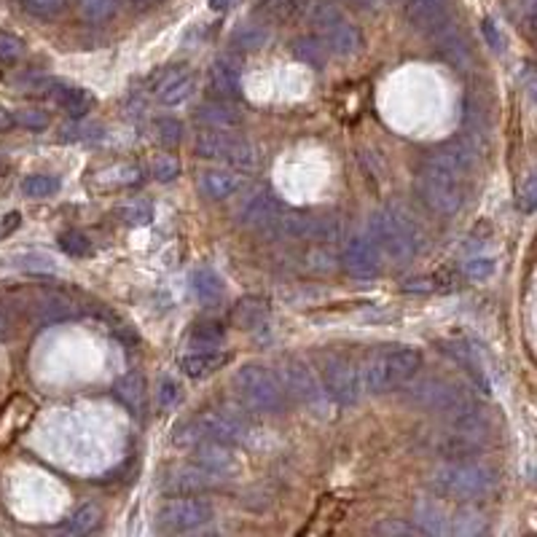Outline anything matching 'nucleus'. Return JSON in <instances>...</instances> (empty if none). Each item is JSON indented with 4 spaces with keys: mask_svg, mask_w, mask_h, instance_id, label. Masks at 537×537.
Wrapping results in <instances>:
<instances>
[{
    "mask_svg": "<svg viewBox=\"0 0 537 537\" xmlns=\"http://www.w3.org/2000/svg\"><path fill=\"white\" fill-rule=\"evenodd\" d=\"M73 3H75V11L81 13V19H86L91 24L108 22L118 11V0H73Z\"/></svg>",
    "mask_w": 537,
    "mask_h": 537,
    "instance_id": "79ce46f5",
    "label": "nucleus"
},
{
    "mask_svg": "<svg viewBox=\"0 0 537 537\" xmlns=\"http://www.w3.org/2000/svg\"><path fill=\"white\" fill-rule=\"evenodd\" d=\"M194 118L207 126V129H239L242 124V110L237 105H231L229 100H210L202 102L194 113Z\"/></svg>",
    "mask_w": 537,
    "mask_h": 537,
    "instance_id": "b1692460",
    "label": "nucleus"
},
{
    "mask_svg": "<svg viewBox=\"0 0 537 537\" xmlns=\"http://www.w3.org/2000/svg\"><path fill=\"white\" fill-rule=\"evenodd\" d=\"M441 350H444L452 360H457L463 368H468L471 377L479 382V387H481L484 393H489V382H487V377H484V368H481V363H479L473 347H468V344H463V342H444Z\"/></svg>",
    "mask_w": 537,
    "mask_h": 537,
    "instance_id": "72a5a7b5",
    "label": "nucleus"
},
{
    "mask_svg": "<svg viewBox=\"0 0 537 537\" xmlns=\"http://www.w3.org/2000/svg\"><path fill=\"white\" fill-rule=\"evenodd\" d=\"M422 368V355L411 347H395V350H379L368 358V363L360 371L363 390L371 395H385L406 382H411Z\"/></svg>",
    "mask_w": 537,
    "mask_h": 537,
    "instance_id": "7ed1b4c3",
    "label": "nucleus"
},
{
    "mask_svg": "<svg viewBox=\"0 0 537 537\" xmlns=\"http://www.w3.org/2000/svg\"><path fill=\"white\" fill-rule=\"evenodd\" d=\"M191 288H194L196 301L204 304V307H215L223 299V280L212 269H207V266H202V269L194 272Z\"/></svg>",
    "mask_w": 537,
    "mask_h": 537,
    "instance_id": "473e14b6",
    "label": "nucleus"
},
{
    "mask_svg": "<svg viewBox=\"0 0 537 537\" xmlns=\"http://www.w3.org/2000/svg\"><path fill=\"white\" fill-rule=\"evenodd\" d=\"M140 180H143V172L132 161H113L89 175V186L94 191H118V188L137 186Z\"/></svg>",
    "mask_w": 537,
    "mask_h": 537,
    "instance_id": "412c9836",
    "label": "nucleus"
},
{
    "mask_svg": "<svg viewBox=\"0 0 537 537\" xmlns=\"http://www.w3.org/2000/svg\"><path fill=\"white\" fill-rule=\"evenodd\" d=\"M299 8H301V0H264L261 3V11L266 16H274V19H288Z\"/></svg>",
    "mask_w": 537,
    "mask_h": 537,
    "instance_id": "6e6d98bb",
    "label": "nucleus"
},
{
    "mask_svg": "<svg viewBox=\"0 0 537 537\" xmlns=\"http://www.w3.org/2000/svg\"><path fill=\"white\" fill-rule=\"evenodd\" d=\"M221 479L204 468L194 465H178L164 476V492L167 495H202L212 487H218Z\"/></svg>",
    "mask_w": 537,
    "mask_h": 537,
    "instance_id": "a211bd4d",
    "label": "nucleus"
},
{
    "mask_svg": "<svg viewBox=\"0 0 537 537\" xmlns=\"http://www.w3.org/2000/svg\"><path fill=\"white\" fill-rule=\"evenodd\" d=\"M428 38L433 40L436 54H438L446 65H452V67H457V70L471 67L473 51H471V43H468V38L463 35V30L457 27L455 19H449L446 24L436 27Z\"/></svg>",
    "mask_w": 537,
    "mask_h": 537,
    "instance_id": "f3484780",
    "label": "nucleus"
},
{
    "mask_svg": "<svg viewBox=\"0 0 537 537\" xmlns=\"http://www.w3.org/2000/svg\"><path fill=\"white\" fill-rule=\"evenodd\" d=\"M339 3H344V5H350V8H377L379 5V0H339Z\"/></svg>",
    "mask_w": 537,
    "mask_h": 537,
    "instance_id": "0e129e2a",
    "label": "nucleus"
},
{
    "mask_svg": "<svg viewBox=\"0 0 537 537\" xmlns=\"http://www.w3.org/2000/svg\"><path fill=\"white\" fill-rule=\"evenodd\" d=\"M473 164H476V145L468 143L465 137H455V140H446V143L436 145L430 153H425L420 172L436 175V178L460 180L465 172L473 169Z\"/></svg>",
    "mask_w": 537,
    "mask_h": 537,
    "instance_id": "9d476101",
    "label": "nucleus"
},
{
    "mask_svg": "<svg viewBox=\"0 0 537 537\" xmlns=\"http://www.w3.org/2000/svg\"><path fill=\"white\" fill-rule=\"evenodd\" d=\"M535 199H537L535 178L530 175V178L524 180V188H522V191H519V196H516V204H519V210H522V212H535Z\"/></svg>",
    "mask_w": 537,
    "mask_h": 537,
    "instance_id": "4d7b16f0",
    "label": "nucleus"
},
{
    "mask_svg": "<svg viewBox=\"0 0 537 537\" xmlns=\"http://www.w3.org/2000/svg\"><path fill=\"white\" fill-rule=\"evenodd\" d=\"M417 522H420L422 535H449L452 514L444 508V503L425 498V500L417 503Z\"/></svg>",
    "mask_w": 537,
    "mask_h": 537,
    "instance_id": "7c9ffc66",
    "label": "nucleus"
},
{
    "mask_svg": "<svg viewBox=\"0 0 537 537\" xmlns=\"http://www.w3.org/2000/svg\"><path fill=\"white\" fill-rule=\"evenodd\" d=\"M323 387L339 406H352L363 395V379L352 360L342 355L323 358Z\"/></svg>",
    "mask_w": 537,
    "mask_h": 537,
    "instance_id": "9b49d317",
    "label": "nucleus"
},
{
    "mask_svg": "<svg viewBox=\"0 0 537 537\" xmlns=\"http://www.w3.org/2000/svg\"><path fill=\"white\" fill-rule=\"evenodd\" d=\"M229 363V355L218 350H194L180 358V371L191 379H207Z\"/></svg>",
    "mask_w": 537,
    "mask_h": 537,
    "instance_id": "cd10ccee",
    "label": "nucleus"
},
{
    "mask_svg": "<svg viewBox=\"0 0 537 537\" xmlns=\"http://www.w3.org/2000/svg\"><path fill=\"white\" fill-rule=\"evenodd\" d=\"M307 16H309L312 27H315V32H317V38H320V43L325 46L328 54L355 56V54L363 51V32L352 22H347L333 3L317 0V3L309 5Z\"/></svg>",
    "mask_w": 537,
    "mask_h": 537,
    "instance_id": "39448f33",
    "label": "nucleus"
},
{
    "mask_svg": "<svg viewBox=\"0 0 537 537\" xmlns=\"http://www.w3.org/2000/svg\"><path fill=\"white\" fill-rule=\"evenodd\" d=\"M153 134L164 148H178L180 140H183V124L172 116L153 118Z\"/></svg>",
    "mask_w": 537,
    "mask_h": 537,
    "instance_id": "37998d69",
    "label": "nucleus"
},
{
    "mask_svg": "<svg viewBox=\"0 0 537 537\" xmlns=\"http://www.w3.org/2000/svg\"><path fill=\"white\" fill-rule=\"evenodd\" d=\"M13 333H16V317L5 304H0V342H8Z\"/></svg>",
    "mask_w": 537,
    "mask_h": 537,
    "instance_id": "bf43d9fd",
    "label": "nucleus"
},
{
    "mask_svg": "<svg viewBox=\"0 0 537 537\" xmlns=\"http://www.w3.org/2000/svg\"><path fill=\"white\" fill-rule=\"evenodd\" d=\"M282 212V202L272 191H256L237 212V223L242 229H266Z\"/></svg>",
    "mask_w": 537,
    "mask_h": 537,
    "instance_id": "aec40b11",
    "label": "nucleus"
},
{
    "mask_svg": "<svg viewBox=\"0 0 537 537\" xmlns=\"http://www.w3.org/2000/svg\"><path fill=\"white\" fill-rule=\"evenodd\" d=\"M342 266L358 280H374L382 274V256L368 237H350L342 250Z\"/></svg>",
    "mask_w": 537,
    "mask_h": 537,
    "instance_id": "2eb2a0df",
    "label": "nucleus"
},
{
    "mask_svg": "<svg viewBox=\"0 0 537 537\" xmlns=\"http://www.w3.org/2000/svg\"><path fill=\"white\" fill-rule=\"evenodd\" d=\"M5 169H8V164H5V161H3V159H0V178H3V175H5Z\"/></svg>",
    "mask_w": 537,
    "mask_h": 537,
    "instance_id": "338daca9",
    "label": "nucleus"
},
{
    "mask_svg": "<svg viewBox=\"0 0 537 537\" xmlns=\"http://www.w3.org/2000/svg\"><path fill=\"white\" fill-rule=\"evenodd\" d=\"M183 401V390L175 379H161L159 382V390H156V403L161 411H172L178 403Z\"/></svg>",
    "mask_w": 537,
    "mask_h": 537,
    "instance_id": "3c124183",
    "label": "nucleus"
},
{
    "mask_svg": "<svg viewBox=\"0 0 537 537\" xmlns=\"http://www.w3.org/2000/svg\"><path fill=\"white\" fill-rule=\"evenodd\" d=\"M484 533H487V519L481 511L465 506L457 514H452L449 535H484Z\"/></svg>",
    "mask_w": 537,
    "mask_h": 537,
    "instance_id": "4c0bfd02",
    "label": "nucleus"
},
{
    "mask_svg": "<svg viewBox=\"0 0 537 537\" xmlns=\"http://www.w3.org/2000/svg\"><path fill=\"white\" fill-rule=\"evenodd\" d=\"M463 272H465L468 280L484 282V280H489L495 274V258H489V256H473V258L465 261Z\"/></svg>",
    "mask_w": 537,
    "mask_h": 537,
    "instance_id": "8fccbe9b",
    "label": "nucleus"
},
{
    "mask_svg": "<svg viewBox=\"0 0 537 537\" xmlns=\"http://www.w3.org/2000/svg\"><path fill=\"white\" fill-rule=\"evenodd\" d=\"M344 237V221L339 215H312V237L320 245H333Z\"/></svg>",
    "mask_w": 537,
    "mask_h": 537,
    "instance_id": "ea45409f",
    "label": "nucleus"
},
{
    "mask_svg": "<svg viewBox=\"0 0 537 537\" xmlns=\"http://www.w3.org/2000/svg\"><path fill=\"white\" fill-rule=\"evenodd\" d=\"M371 535H379V537H417L422 535L420 533V527H414L411 522H403V519H382L374 530H371Z\"/></svg>",
    "mask_w": 537,
    "mask_h": 537,
    "instance_id": "a18cd8bd",
    "label": "nucleus"
},
{
    "mask_svg": "<svg viewBox=\"0 0 537 537\" xmlns=\"http://www.w3.org/2000/svg\"><path fill=\"white\" fill-rule=\"evenodd\" d=\"M59 247L67 256H73V258H83V256L91 253V245H89V239L81 231H65V234H59Z\"/></svg>",
    "mask_w": 537,
    "mask_h": 537,
    "instance_id": "603ef678",
    "label": "nucleus"
},
{
    "mask_svg": "<svg viewBox=\"0 0 537 537\" xmlns=\"http://www.w3.org/2000/svg\"><path fill=\"white\" fill-rule=\"evenodd\" d=\"M32 417H35V406L30 398H24V395L11 398L8 406L0 411V449L13 444V438L30 425Z\"/></svg>",
    "mask_w": 537,
    "mask_h": 537,
    "instance_id": "5701e85b",
    "label": "nucleus"
},
{
    "mask_svg": "<svg viewBox=\"0 0 537 537\" xmlns=\"http://www.w3.org/2000/svg\"><path fill=\"white\" fill-rule=\"evenodd\" d=\"M194 151L202 159H215L226 161L237 169H250L258 164V148L239 132L234 129H207L196 134Z\"/></svg>",
    "mask_w": 537,
    "mask_h": 537,
    "instance_id": "6e6552de",
    "label": "nucleus"
},
{
    "mask_svg": "<svg viewBox=\"0 0 537 537\" xmlns=\"http://www.w3.org/2000/svg\"><path fill=\"white\" fill-rule=\"evenodd\" d=\"M8 221L5 223H0V237H5L8 231H13L16 226H19V212H11V215H5Z\"/></svg>",
    "mask_w": 537,
    "mask_h": 537,
    "instance_id": "680f3d73",
    "label": "nucleus"
},
{
    "mask_svg": "<svg viewBox=\"0 0 537 537\" xmlns=\"http://www.w3.org/2000/svg\"><path fill=\"white\" fill-rule=\"evenodd\" d=\"M24 54V40L8 30H0V62H16Z\"/></svg>",
    "mask_w": 537,
    "mask_h": 537,
    "instance_id": "864d4df0",
    "label": "nucleus"
},
{
    "mask_svg": "<svg viewBox=\"0 0 537 537\" xmlns=\"http://www.w3.org/2000/svg\"><path fill=\"white\" fill-rule=\"evenodd\" d=\"M417 194L438 215H455L463 210V202H465V191H463L460 180L436 178V175H425V172H420V178H417Z\"/></svg>",
    "mask_w": 537,
    "mask_h": 537,
    "instance_id": "ddd939ff",
    "label": "nucleus"
},
{
    "mask_svg": "<svg viewBox=\"0 0 537 537\" xmlns=\"http://www.w3.org/2000/svg\"><path fill=\"white\" fill-rule=\"evenodd\" d=\"M242 188H245V178L237 169H207L202 175V191L215 202H223L239 194Z\"/></svg>",
    "mask_w": 537,
    "mask_h": 537,
    "instance_id": "bb28decb",
    "label": "nucleus"
},
{
    "mask_svg": "<svg viewBox=\"0 0 537 537\" xmlns=\"http://www.w3.org/2000/svg\"><path fill=\"white\" fill-rule=\"evenodd\" d=\"M151 91L161 105H183L196 91V75L186 65H169L161 67L151 78Z\"/></svg>",
    "mask_w": 537,
    "mask_h": 537,
    "instance_id": "4468645a",
    "label": "nucleus"
},
{
    "mask_svg": "<svg viewBox=\"0 0 537 537\" xmlns=\"http://www.w3.org/2000/svg\"><path fill=\"white\" fill-rule=\"evenodd\" d=\"M180 444L191 441L196 444L199 438H215L223 444H245L253 433V422L245 411L237 406H221V409H207L196 420L188 422V428L180 430Z\"/></svg>",
    "mask_w": 537,
    "mask_h": 537,
    "instance_id": "0eeeda50",
    "label": "nucleus"
},
{
    "mask_svg": "<svg viewBox=\"0 0 537 537\" xmlns=\"http://www.w3.org/2000/svg\"><path fill=\"white\" fill-rule=\"evenodd\" d=\"M13 124H19L27 132H43L48 126V113L40 108H24L13 113Z\"/></svg>",
    "mask_w": 537,
    "mask_h": 537,
    "instance_id": "09e8293b",
    "label": "nucleus"
},
{
    "mask_svg": "<svg viewBox=\"0 0 537 537\" xmlns=\"http://www.w3.org/2000/svg\"><path fill=\"white\" fill-rule=\"evenodd\" d=\"M280 382H282V390L288 398H293L299 406L315 411V414H325V401H328V393L325 387L317 382V377L312 374V368L299 360V358H288L282 363V374H280Z\"/></svg>",
    "mask_w": 537,
    "mask_h": 537,
    "instance_id": "1a4fd4ad",
    "label": "nucleus"
},
{
    "mask_svg": "<svg viewBox=\"0 0 537 537\" xmlns=\"http://www.w3.org/2000/svg\"><path fill=\"white\" fill-rule=\"evenodd\" d=\"M269 320V304L258 296H245L234 304L231 309V323L242 331L261 328Z\"/></svg>",
    "mask_w": 537,
    "mask_h": 537,
    "instance_id": "2f4dec72",
    "label": "nucleus"
},
{
    "mask_svg": "<svg viewBox=\"0 0 537 537\" xmlns=\"http://www.w3.org/2000/svg\"><path fill=\"white\" fill-rule=\"evenodd\" d=\"M368 239L395 266L409 264L422 245V229L403 207H385L368 218Z\"/></svg>",
    "mask_w": 537,
    "mask_h": 537,
    "instance_id": "f257e3e1",
    "label": "nucleus"
},
{
    "mask_svg": "<svg viewBox=\"0 0 537 537\" xmlns=\"http://www.w3.org/2000/svg\"><path fill=\"white\" fill-rule=\"evenodd\" d=\"M75 315H78V304H73L70 296H65L62 290H40L32 301V317L40 325L62 323Z\"/></svg>",
    "mask_w": 537,
    "mask_h": 537,
    "instance_id": "4be33fe9",
    "label": "nucleus"
},
{
    "mask_svg": "<svg viewBox=\"0 0 537 537\" xmlns=\"http://www.w3.org/2000/svg\"><path fill=\"white\" fill-rule=\"evenodd\" d=\"M438 288H441L438 277H414V280L403 282V290H409V293H436Z\"/></svg>",
    "mask_w": 537,
    "mask_h": 537,
    "instance_id": "13d9d810",
    "label": "nucleus"
},
{
    "mask_svg": "<svg viewBox=\"0 0 537 537\" xmlns=\"http://www.w3.org/2000/svg\"><path fill=\"white\" fill-rule=\"evenodd\" d=\"M269 237L274 239H309L312 237V215H304V212H280L266 229H264Z\"/></svg>",
    "mask_w": 537,
    "mask_h": 537,
    "instance_id": "c85d7f7f",
    "label": "nucleus"
},
{
    "mask_svg": "<svg viewBox=\"0 0 537 537\" xmlns=\"http://www.w3.org/2000/svg\"><path fill=\"white\" fill-rule=\"evenodd\" d=\"M234 387L239 393V398L245 401L247 409L261 411V414H280L288 406V395L282 390L280 377L261 366V363H247L237 371L234 377Z\"/></svg>",
    "mask_w": 537,
    "mask_h": 537,
    "instance_id": "423d86ee",
    "label": "nucleus"
},
{
    "mask_svg": "<svg viewBox=\"0 0 537 537\" xmlns=\"http://www.w3.org/2000/svg\"><path fill=\"white\" fill-rule=\"evenodd\" d=\"M242 78H239V65L234 56H218L210 67V89L221 100H234L239 97Z\"/></svg>",
    "mask_w": 537,
    "mask_h": 537,
    "instance_id": "393cba45",
    "label": "nucleus"
},
{
    "mask_svg": "<svg viewBox=\"0 0 537 537\" xmlns=\"http://www.w3.org/2000/svg\"><path fill=\"white\" fill-rule=\"evenodd\" d=\"M194 463L210 473H215L218 479H229L234 473H239L242 463L239 455L231 449V444L215 441V438H199L194 444Z\"/></svg>",
    "mask_w": 537,
    "mask_h": 537,
    "instance_id": "dca6fc26",
    "label": "nucleus"
},
{
    "mask_svg": "<svg viewBox=\"0 0 537 537\" xmlns=\"http://www.w3.org/2000/svg\"><path fill=\"white\" fill-rule=\"evenodd\" d=\"M293 56L315 70H323L325 67V59H328V51L325 46L320 43L317 35H304V38H296L293 40Z\"/></svg>",
    "mask_w": 537,
    "mask_h": 537,
    "instance_id": "c9c22d12",
    "label": "nucleus"
},
{
    "mask_svg": "<svg viewBox=\"0 0 537 537\" xmlns=\"http://www.w3.org/2000/svg\"><path fill=\"white\" fill-rule=\"evenodd\" d=\"M237 3H239V0H210V8H212V11H221V13H223V11H231V8H234Z\"/></svg>",
    "mask_w": 537,
    "mask_h": 537,
    "instance_id": "69168bd1",
    "label": "nucleus"
},
{
    "mask_svg": "<svg viewBox=\"0 0 537 537\" xmlns=\"http://www.w3.org/2000/svg\"><path fill=\"white\" fill-rule=\"evenodd\" d=\"M210 519H212V506L204 498H199V495H172L159 508L161 527H167L172 533L196 530V527L207 524Z\"/></svg>",
    "mask_w": 537,
    "mask_h": 537,
    "instance_id": "f8f14e48",
    "label": "nucleus"
},
{
    "mask_svg": "<svg viewBox=\"0 0 537 537\" xmlns=\"http://www.w3.org/2000/svg\"><path fill=\"white\" fill-rule=\"evenodd\" d=\"M269 38H272V32H269L266 24H261V22H245V24H239L231 32V46L239 48V51H258V48H264L269 43Z\"/></svg>",
    "mask_w": 537,
    "mask_h": 537,
    "instance_id": "f704fd0d",
    "label": "nucleus"
},
{
    "mask_svg": "<svg viewBox=\"0 0 537 537\" xmlns=\"http://www.w3.org/2000/svg\"><path fill=\"white\" fill-rule=\"evenodd\" d=\"M13 126V113L11 110H5V108H0V134L3 132H8Z\"/></svg>",
    "mask_w": 537,
    "mask_h": 537,
    "instance_id": "e2e57ef3",
    "label": "nucleus"
},
{
    "mask_svg": "<svg viewBox=\"0 0 537 537\" xmlns=\"http://www.w3.org/2000/svg\"><path fill=\"white\" fill-rule=\"evenodd\" d=\"M100 522H102V508L97 503H86L67 519L62 533H67V535H89V533H94L100 527Z\"/></svg>",
    "mask_w": 537,
    "mask_h": 537,
    "instance_id": "e433bc0d",
    "label": "nucleus"
},
{
    "mask_svg": "<svg viewBox=\"0 0 537 537\" xmlns=\"http://www.w3.org/2000/svg\"><path fill=\"white\" fill-rule=\"evenodd\" d=\"M430 487L441 498L476 503L495 492L498 487V471L476 457L468 460H446L430 473Z\"/></svg>",
    "mask_w": 537,
    "mask_h": 537,
    "instance_id": "f03ea898",
    "label": "nucleus"
},
{
    "mask_svg": "<svg viewBox=\"0 0 537 537\" xmlns=\"http://www.w3.org/2000/svg\"><path fill=\"white\" fill-rule=\"evenodd\" d=\"M307 266L312 272H320V274L323 272H333L336 269V256L331 250H325V245H320V247L307 253Z\"/></svg>",
    "mask_w": 537,
    "mask_h": 537,
    "instance_id": "5fc2aeb1",
    "label": "nucleus"
},
{
    "mask_svg": "<svg viewBox=\"0 0 537 537\" xmlns=\"http://www.w3.org/2000/svg\"><path fill=\"white\" fill-rule=\"evenodd\" d=\"M481 30H484V35H487V40L492 43V48H503V40H500V32L495 30V22L492 19H484V24H481Z\"/></svg>",
    "mask_w": 537,
    "mask_h": 537,
    "instance_id": "052dcab7",
    "label": "nucleus"
},
{
    "mask_svg": "<svg viewBox=\"0 0 537 537\" xmlns=\"http://www.w3.org/2000/svg\"><path fill=\"white\" fill-rule=\"evenodd\" d=\"M226 339V331L221 323H196L188 333V344L194 350H218Z\"/></svg>",
    "mask_w": 537,
    "mask_h": 537,
    "instance_id": "a19ab883",
    "label": "nucleus"
},
{
    "mask_svg": "<svg viewBox=\"0 0 537 537\" xmlns=\"http://www.w3.org/2000/svg\"><path fill=\"white\" fill-rule=\"evenodd\" d=\"M22 191L30 199H46L59 191V180L54 175H30V178H24Z\"/></svg>",
    "mask_w": 537,
    "mask_h": 537,
    "instance_id": "c03bdc74",
    "label": "nucleus"
},
{
    "mask_svg": "<svg viewBox=\"0 0 537 537\" xmlns=\"http://www.w3.org/2000/svg\"><path fill=\"white\" fill-rule=\"evenodd\" d=\"M455 0H406V19L414 30L430 35L452 19Z\"/></svg>",
    "mask_w": 537,
    "mask_h": 537,
    "instance_id": "6ab92c4d",
    "label": "nucleus"
},
{
    "mask_svg": "<svg viewBox=\"0 0 537 537\" xmlns=\"http://www.w3.org/2000/svg\"><path fill=\"white\" fill-rule=\"evenodd\" d=\"M151 175L159 180V183H169L180 175V161L172 156V153H159L153 161H151Z\"/></svg>",
    "mask_w": 537,
    "mask_h": 537,
    "instance_id": "de8ad7c7",
    "label": "nucleus"
},
{
    "mask_svg": "<svg viewBox=\"0 0 537 537\" xmlns=\"http://www.w3.org/2000/svg\"><path fill=\"white\" fill-rule=\"evenodd\" d=\"M116 398L129 409V414L143 417L145 406H148V385L145 377L140 371H129L116 382Z\"/></svg>",
    "mask_w": 537,
    "mask_h": 537,
    "instance_id": "a878e982",
    "label": "nucleus"
},
{
    "mask_svg": "<svg viewBox=\"0 0 537 537\" xmlns=\"http://www.w3.org/2000/svg\"><path fill=\"white\" fill-rule=\"evenodd\" d=\"M409 390H406V401L414 403L417 409H425V411H436V414H446L449 420L452 417H460V414H468L476 406V398L457 382L452 379H444V377H425V379H417V382H406Z\"/></svg>",
    "mask_w": 537,
    "mask_h": 537,
    "instance_id": "20e7f679",
    "label": "nucleus"
},
{
    "mask_svg": "<svg viewBox=\"0 0 537 537\" xmlns=\"http://www.w3.org/2000/svg\"><path fill=\"white\" fill-rule=\"evenodd\" d=\"M116 218L121 223L132 226V229L148 226L153 221V204L148 199H129V202H124V204L116 207Z\"/></svg>",
    "mask_w": 537,
    "mask_h": 537,
    "instance_id": "58836bf2",
    "label": "nucleus"
},
{
    "mask_svg": "<svg viewBox=\"0 0 537 537\" xmlns=\"http://www.w3.org/2000/svg\"><path fill=\"white\" fill-rule=\"evenodd\" d=\"M22 8L35 19H54L65 11L67 0H19Z\"/></svg>",
    "mask_w": 537,
    "mask_h": 537,
    "instance_id": "49530a36",
    "label": "nucleus"
},
{
    "mask_svg": "<svg viewBox=\"0 0 537 537\" xmlns=\"http://www.w3.org/2000/svg\"><path fill=\"white\" fill-rule=\"evenodd\" d=\"M51 100L70 116V118H81L89 113V108L94 105V97L81 89V86H65V83H51L48 86Z\"/></svg>",
    "mask_w": 537,
    "mask_h": 537,
    "instance_id": "c756f323",
    "label": "nucleus"
}]
</instances>
